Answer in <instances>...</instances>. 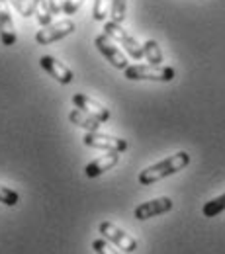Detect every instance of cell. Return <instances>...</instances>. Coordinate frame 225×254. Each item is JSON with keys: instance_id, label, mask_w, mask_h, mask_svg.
Segmentation results:
<instances>
[{"instance_id": "1", "label": "cell", "mask_w": 225, "mask_h": 254, "mask_svg": "<svg viewBox=\"0 0 225 254\" xmlns=\"http://www.w3.org/2000/svg\"><path fill=\"white\" fill-rule=\"evenodd\" d=\"M190 164V155L186 151H180V153H174L172 157H166L164 160L145 168L143 172H139V184L141 186H151L155 182H161L164 178L180 172L182 168H186Z\"/></svg>"}, {"instance_id": "2", "label": "cell", "mask_w": 225, "mask_h": 254, "mask_svg": "<svg viewBox=\"0 0 225 254\" xmlns=\"http://www.w3.org/2000/svg\"><path fill=\"white\" fill-rule=\"evenodd\" d=\"M128 80H155V82H170L176 76L172 66L164 64H129L124 70Z\"/></svg>"}, {"instance_id": "3", "label": "cell", "mask_w": 225, "mask_h": 254, "mask_svg": "<svg viewBox=\"0 0 225 254\" xmlns=\"http://www.w3.org/2000/svg\"><path fill=\"white\" fill-rule=\"evenodd\" d=\"M104 33L108 35V37H112L116 43H120L124 49H126V53H128L131 59H135V61H141L143 57H145V53H143V45H139L131 35H129L124 28H122V24H116V22H106L104 24Z\"/></svg>"}, {"instance_id": "4", "label": "cell", "mask_w": 225, "mask_h": 254, "mask_svg": "<svg viewBox=\"0 0 225 254\" xmlns=\"http://www.w3.org/2000/svg\"><path fill=\"white\" fill-rule=\"evenodd\" d=\"M98 231H100V235H104V239L114 243L120 251H124V253H135L137 251V241L112 221H102L98 225Z\"/></svg>"}, {"instance_id": "5", "label": "cell", "mask_w": 225, "mask_h": 254, "mask_svg": "<svg viewBox=\"0 0 225 254\" xmlns=\"http://www.w3.org/2000/svg\"><path fill=\"white\" fill-rule=\"evenodd\" d=\"M82 143H84L86 147H92V149L116 151V153L128 151V141H124V139H120V137H112V135L100 133V131H88V133L82 137Z\"/></svg>"}, {"instance_id": "6", "label": "cell", "mask_w": 225, "mask_h": 254, "mask_svg": "<svg viewBox=\"0 0 225 254\" xmlns=\"http://www.w3.org/2000/svg\"><path fill=\"white\" fill-rule=\"evenodd\" d=\"M94 45H96L98 51L108 59V63H112V66L122 68V70H126L129 66L128 57L124 55V51H120V47L116 45V41H114L112 37H108L106 33L98 35L96 39H94Z\"/></svg>"}, {"instance_id": "7", "label": "cell", "mask_w": 225, "mask_h": 254, "mask_svg": "<svg viewBox=\"0 0 225 254\" xmlns=\"http://www.w3.org/2000/svg\"><path fill=\"white\" fill-rule=\"evenodd\" d=\"M75 30H76V26L73 20H61V22H55V24L41 28V32L35 33V41L41 45H49V43H55L67 35H71Z\"/></svg>"}, {"instance_id": "8", "label": "cell", "mask_w": 225, "mask_h": 254, "mask_svg": "<svg viewBox=\"0 0 225 254\" xmlns=\"http://www.w3.org/2000/svg\"><path fill=\"white\" fill-rule=\"evenodd\" d=\"M172 207H174L172 199L162 195V197H155V199H151V201L139 203L133 213H135V219H137V221H147V219H151V217H155V215L168 213Z\"/></svg>"}, {"instance_id": "9", "label": "cell", "mask_w": 225, "mask_h": 254, "mask_svg": "<svg viewBox=\"0 0 225 254\" xmlns=\"http://www.w3.org/2000/svg\"><path fill=\"white\" fill-rule=\"evenodd\" d=\"M39 66H41L45 72H49V74H51L57 82H61V84H71L73 78H75L73 70L65 63H61L59 59L51 57V55H43V57L39 59Z\"/></svg>"}, {"instance_id": "10", "label": "cell", "mask_w": 225, "mask_h": 254, "mask_svg": "<svg viewBox=\"0 0 225 254\" xmlns=\"http://www.w3.org/2000/svg\"><path fill=\"white\" fill-rule=\"evenodd\" d=\"M0 41L4 47H12L18 37H16V28L10 16V2L0 0Z\"/></svg>"}, {"instance_id": "11", "label": "cell", "mask_w": 225, "mask_h": 254, "mask_svg": "<svg viewBox=\"0 0 225 254\" xmlns=\"http://www.w3.org/2000/svg\"><path fill=\"white\" fill-rule=\"evenodd\" d=\"M73 104H75L78 110H82V112L90 114L92 118H96L100 124L108 122V120H110V116H112L108 108H104L100 102L92 100L90 96H86V94H75L73 96Z\"/></svg>"}, {"instance_id": "12", "label": "cell", "mask_w": 225, "mask_h": 254, "mask_svg": "<svg viewBox=\"0 0 225 254\" xmlns=\"http://www.w3.org/2000/svg\"><path fill=\"white\" fill-rule=\"evenodd\" d=\"M118 160H120V153H116V151H108L104 157H98V159H94L90 164H86L84 174H86L88 178H98L100 174L112 170V168L118 164Z\"/></svg>"}, {"instance_id": "13", "label": "cell", "mask_w": 225, "mask_h": 254, "mask_svg": "<svg viewBox=\"0 0 225 254\" xmlns=\"http://www.w3.org/2000/svg\"><path fill=\"white\" fill-rule=\"evenodd\" d=\"M69 120H71L75 126L82 127V129H86V131H98V129H100V122H98L96 118H92L90 114H86V112H82V110H78V108L69 114Z\"/></svg>"}, {"instance_id": "14", "label": "cell", "mask_w": 225, "mask_h": 254, "mask_svg": "<svg viewBox=\"0 0 225 254\" xmlns=\"http://www.w3.org/2000/svg\"><path fill=\"white\" fill-rule=\"evenodd\" d=\"M143 53H145V59H147V63L149 64H161L162 63V51L155 39H147V41L143 43Z\"/></svg>"}, {"instance_id": "15", "label": "cell", "mask_w": 225, "mask_h": 254, "mask_svg": "<svg viewBox=\"0 0 225 254\" xmlns=\"http://www.w3.org/2000/svg\"><path fill=\"white\" fill-rule=\"evenodd\" d=\"M35 16H37V22L41 24V28L49 26L51 24V6H49V0H35Z\"/></svg>"}, {"instance_id": "16", "label": "cell", "mask_w": 225, "mask_h": 254, "mask_svg": "<svg viewBox=\"0 0 225 254\" xmlns=\"http://www.w3.org/2000/svg\"><path fill=\"white\" fill-rule=\"evenodd\" d=\"M222 211H225V193L220 195V197H216V199H210V201L204 205V209H202L204 217H208V219L218 217Z\"/></svg>"}, {"instance_id": "17", "label": "cell", "mask_w": 225, "mask_h": 254, "mask_svg": "<svg viewBox=\"0 0 225 254\" xmlns=\"http://www.w3.org/2000/svg\"><path fill=\"white\" fill-rule=\"evenodd\" d=\"M126 12H128V0H112V8H110L112 22L122 24L126 20Z\"/></svg>"}, {"instance_id": "18", "label": "cell", "mask_w": 225, "mask_h": 254, "mask_svg": "<svg viewBox=\"0 0 225 254\" xmlns=\"http://www.w3.org/2000/svg\"><path fill=\"white\" fill-rule=\"evenodd\" d=\"M112 8V0H94V8H92V18L96 22H104L110 14Z\"/></svg>"}, {"instance_id": "19", "label": "cell", "mask_w": 225, "mask_h": 254, "mask_svg": "<svg viewBox=\"0 0 225 254\" xmlns=\"http://www.w3.org/2000/svg\"><path fill=\"white\" fill-rule=\"evenodd\" d=\"M10 6H14L24 18L35 16V2L33 0H8Z\"/></svg>"}, {"instance_id": "20", "label": "cell", "mask_w": 225, "mask_h": 254, "mask_svg": "<svg viewBox=\"0 0 225 254\" xmlns=\"http://www.w3.org/2000/svg\"><path fill=\"white\" fill-rule=\"evenodd\" d=\"M18 201H20V195L16 191L0 184V203H4L8 207H14V205H18Z\"/></svg>"}, {"instance_id": "21", "label": "cell", "mask_w": 225, "mask_h": 254, "mask_svg": "<svg viewBox=\"0 0 225 254\" xmlns=\"http://www.w3.org/2000/svg\"><path fill=\"white\" fill-rule=\"evenodd\" d=\"M92 249L96 254H120L118 251H114V247H110V243L106 239H96L92 243Z\"/></svg>"}, {"instance_id": "22", "label": "cell", "mask_w": 225, "mask_h": 254, "mask_svg": "<svg viewBox=\"0 0 225 254\" xmlns=\"http://www.w3.org/2000/svg\"><path fill=\"white\" fill-rule=\"evenodd\" d=\"M84 0H65V6H63V12L67 16H73L80 6H82Z\"/></svg>"}, {"instance_id": "23", "label": "cell", "mask_w": 225, "mask_h": 254, "mask_svg": "<svg viewBox=\"0 0 225 254\" xmlns=\"http://www.w3.org/2000/svg\"><path fill=\"white\" fill-rule=\"evenodd\" d=\"M49 6H51V12L53 14H59V12H63L65 0H49Z\"/></svg>"}, {"instance_id": "24", "label": "cell", "mask_w": 225, "mask_h": 254, "mask_svg": "<svg viewBox=\"0 0 225 254\" xmlns=\"http://www.w3.org/2000/svg\"><path fill=\"white\" fill-rule=\"evenodd\" d=\"M33 2H35V0H33Z\"/></svg>"}]
</instances>
